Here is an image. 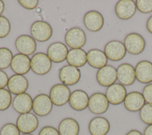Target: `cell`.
I'll return each mask as SVG.
<instances>
[{
  "instance_id": "cell-18",
  "label": "cell",
  "mask_w": 152,
  "mask_h": 135,
  "mask_svg": "<svg viewBox=\"0 0 152 135\" xmlns=\"http://www.w3.org/2000/svg\"><path fill=\"white\" fill-rule=\"evenodd\" d=\"M135 77L140 83L148 84L152 82V63L148 61H140L135 68Z\"/></svg>"
},
{
  "instance_id": "cell-1",
  "label": "cell",
  "mask_w": 152,
  "mask_h": 135,
  "mask_svg": "<svg viewBox=\"0 0 152 135\" xmlns=\"http://www.w3.org/2000/svg\"><path fill=\"white\" fill-rule=\"evenodd\" d=\"M51 67L52 61L45 53H37L31 59V69L36 74H46L50 71Z\"/></svg>"
},
{
  "instance_id": "cell-9",
  "label": "cell",
  "mask_w": 152,
  "mask_h": 135,
  "mask_svg": "<svg viewBox=\"0 0 152 135\" xmlns=\"http://www.w3.org/2000/svg\"><path fill=\"white\" fill-rule=\"evenodd\" d=\"M53 103L49 96L46 94H39L33 100V112L39 116L48 115L52 111Z\"/></svg>"
},
{
  "instance_id": "cell-7",
  "label": "cell",
  "mask_w": 152,
  "mask_h": 135,
  "mask_svg": "<svg viewBox=\"0 0 152 135\" xmlns=\"http://www.w3.org/2000/svg\"><path fill=\"white\" fill-rule=\"evenodd\" d=\"M104 52L107 58L112 61L122 59L126 53L124 44L119 40H111L104 46Z\"/></svg>"
},
{
  "instance_id": "cell-23",
  "label": "cell",
  "mask_w": 152,
  "mask_h": 135,
  "mask_svg": "<svg viewBox=\"0 0 152 135\" xmlns=\"http://www.w3.org/2000/svg\"><path fill=\"white\" fill-rule=\"evenodd\" d=\"M110 128L109 121L103 117L93 118L88 124V130L91 135H106Z\"/></svg>"
},
{
  "instance_id": "cell-21",
  "label": "cell",
  "mask_w": 152,
  "mask_h": 135,
  "mask_svg": "<svg viewBox=\"0 0 152 135\" xmlns=\"http://www.w3.org/2000/svg\"><path fill=\"white\" fill-rule=\"evenodd\" d=\"M12 107L20 114L30 112L33 108L32 98L27 93L17 95L13 99Z\"/></svg>"
},
{
  "instance_id": "cell-25",
  "label": "cell",
  "mask_w": 152,
  "mask_h": 135,
  "mask_svg": "<svg viewBox=\"0 0 152 135\" xmlns=\"http://www.w3.org/2000/svg\"><path fill=\"white\" fill-rule=\"evenodd\" d=\"M87 62L91 67L100 69L106 65L107 58L102 51L93 49L87 53Z\"/></svg>"
},
{
  "instance_id": "cell-32",
  "label": "cell",
  "mask_w": 152,
  "mask_h": 135,
  "mask_svg": "<svg viewBox=\"0 0 152 135\" xmlns=\"http://www.w3.org/2000/svg\"><path fill=\"white\" fill-rule=\"evenodd\" d=\"M0 135H20V131L16 125L9 123L2 127L0 130Z\"/></svg>"
},
{
  "instance_id": "cell-31",
  "label": "cell",
  "mask_w": 152,
  "mask_h": 135,
  "mask_svg": "<svg viewBox=\"0 0 152 135\" xmlns=\"http://www.w3.org/2000/svg\"><path fill=\"white\" fill-rule=\"evenodd\" d=\"M135 3L137 9L140 12L147 14L152 12V0H137Z\"/></svg>"
},
{
  "instance_id": "cell-3",
  "label": "cell",
  "mask_w": 152,
  "mask_h": 135,
  "mask_svg": "<svg viewBox=\"0 0 152 135\" xmlns=\"http://www.w3.org/2000/svg\"><path fill=\"white\" fill-rule=\"evenodd\" d=\"M30 33L34 40L44 42L48 41L51 37L52 29L51 26L46 21H36L32 24Z\"/></svg>"
},
{
  "instance_id": "cell-15",
  "label": "cell",
  "mask_w": 152,
  "mask_h": 135,
  "mask_svg": "<svg viewBox=\"0 0 152 135\" xmlns=\"http://www.w3.org/2000/svg\"><path fill=\"white\" fill-rule=\"evenodd\" d=\"M15 45L20 54L27 56L33 54L37 48L35 40L31 36L26 34L18 36L15 40Z\"/></svg>"
},
{
  "instance_id": "cell-4",
  "label": "cell",
  "mask_w": 152,
  "mask_h": 135,
  "mask_svg": "<svg viewBox=\"0 0 152 135\" xmlns=\"http://www.w3.org/2000/svg\"><path fill=\"white\" fill-rule=\"evenodd\" d=\"M16 125L23 134H30L37 128L39 120L34 114L30 112L20 114L17 119Z\"/></svg>"
},
{
  "instance_id": "cell-6",
  "label": "cell",
  "mask_w": 152,
  "mask_h": 135,
  "mask_svg": "<svg viewBox=\"0 0 152 135\" xmlns=\"http://www.w3.org/2000/svg\"><path fill=\"white\" fill-rule=\"evenodd\" d=\"M65 41L67 46L72 49H81L86 44V35L81 29L73 27L66 32Z\"/></svg>"
},
{
  "instance_id": "cell-34",
  "label": "cell",
  "mask_w": 152,
  "mask_h": 135,
  "mask_svg": "<svg viewBox=\"0 0 152 135\" xmlns=\"http://www.w3.org/2000/svg\"><path fill=\"white\" fill-rule=\"evenodd\" d=\"M142 94L145 101L148 103L152 104V83L148 84L144 87Z\"/></svg>"
},
{
  "instance_id": "cell-35",
  "label": "cell",
  "mask_w": 152,
  "mask_h": 135,
  "mask_svg": "<svg viewBox=\"0 0 152 135\" xmlns=\"http://www.w3.org/2000/svg\"><path fill=\"white\" fill-rule=\"evenodd\" d=\"M19 4L24 8L27 10H33L36 8L39 4L37 0H19Z\"/></svg>"
},
{
  "instance_id": "cell-14",
  "label": "cell",
  "mask_w": 152,
  "mask_h": 135,
  "mask_svg": "<svg viewBox=\"0 0 152 135\" xmlns=\"http://www.w3.org/2000/svg\"><path fill=\"white\" fill-rule=\"evenodd\" d=\"M135 3L132 0H121L115 8L117 17L121 20H128L132 18L136 12Z\"/></svg>"
},
{
  "instance_id": "cell-28",
  "label": "cell",
  "mask_w": 152,
  "mask_h": 135,
  "mask_svg": "<svg viewBox=\"0 0 152 135\" xmlns=\"http://www.w3.org/2000/svg\"><path fill=\"white\" fill-rule=\"evenodd\" d=\"M13 55L7 48H0V69H5L11 65Z\"/></svg>"
},
{
  "instance_id": "cell-42",
  "label": "cell",
  "mask_w": 152,
  "mask_h": 135,
  "mask_svg": "<svg viewBox=\"0 0 152 135\" xmlns=\"http://www.w3.org/2000/svg\"><path fill=\"white\" fill-rule=\"evenodd\" d=\"M22 135H33V134H22Z\"/></svg>"
},
{
  "instance_id": "cell-33",
  "label": "cell",
  "mask_w": 152,
  "mask_h": 135,
  "mask_svg": "<svg viewBox=\"0 0 152 135\" xmlns=\"http://www.w3.org/2000/svg\"><path fill=\"white\" fill-rule=\"evenodd\" d=\"M11 30L9 20L4 16H0V38H4L8 35Z\"/></svg>"
},
{
  "instance_id": "cell-40",
  "label": "cell",
  "mask_w": 152,
  "mask_h": 135,
  "mask_svg": "<svg viewBox=\"0 0 152 135\" xmlns=\"http://www.w3.org/2000/svg\"><path fill=\"white\" fill-rule=\"evenodd\" d=\"M126 135H142V134L137 130H131L128 131Z\"/></svg>"
},
{
  "instance_id": "cell-5",
  "label": "cell",
  "mask_w": 152,
  "mask_h": 135,
  "mask_svg": "<svg viewBox=\"0 0 152 135\" xmlns=\"http://www.w3.org/2000/svg\"><path fill=\"white\" fill-rule=\"evenodd\" d=\"M71 92L69 87L64 84H56L50 89L49 97L53 104L56 106H63L69 99Z\"/></svg>"
},
{
  "instance_id": "cell-17",
  "label": "cell",
  "mask_w": 152,
  "mask_h": 135,
  "mask_svg": "<svg viewBox=\"0 0 152 135\" xmlns=\"http://www.w3.org/2000/svg\"><path fill=\"white\" fill-rule=\"evenodd\" d=\"M84 24L90 32L99 31L103 26L104 18L102 15L96 11H90L84 17Z\"/></svg>"
},
{
  "instance_id": "cell-22",
  "label": "cell",
  "mask_w": 152,
  "mask_h": 135,
  "mask_svg": "<svg viewBox=\"0 0 152 135\" xmlns=\"http://www.w3.org/2000/svg\"><path fill=\"white\" fill-rule=\"evenodd\" d=\"M7 86L10 93L17 95L25 93L28 89V83L23 75L14 74L9 79Z\"/></svg>"
},
{
  "instance_id": "cell-11",
  "label": "cell",
  "mask_w": 152,
  "mask_h": 135,
  "mask_svg": "<svg viewBox=\"0 0 152 135\" xmlns=\"http://www.w3.org/2000/svg\"><path fill=\"white\" fill-rule=\"evenodd\" d=\"M116 72L117 79L123 86H130L136 79L135 68L129 64L124 63L119 65L116 69Z\"/></svg>"
},
{
  "instance_id": "cell-12",
  "label": "cell",
  "mask_w": 152,
  "mask_h": 135,
  "mask_svg": "<svg viewBox=\"0 0 152 135\" xmlns=\"http://www.w3.org/2000/svg\"><path fill=\"white\" fill-rule=\"evenodd\" d=\"M126 95L125 87L120 83H114L109 86L106 92V96L109 102L114 105L122 103Z\"/></svg>"
},
{
  "instance_id": "cell-8",
  "label": "cell",
  "mask_w": 152,
  "mask_h": 135,
  "mask_svg": "<svg viewBox=\"0 0 152 135\" xmlns=\"http://www.w3.org/2000/svg\"><path fill=\"white\" fill-rule=\"evenodd\" d=\"M109 102L106 95L97 92L94 93L89 98L88 107L91 112L94 114H102L108 109Z\"/></svg>"
},
{
  "instance_id": "cell-19",
  "label": "cell",
  "mask_w": 152,
  "mask_h": 135,
  "mask_svg": "<svg viewBox=\"0 0 152 135\" xmlns=\"http://www.w3.org/2000/svg\"><path fill=\"white\" fill-rule=\"evenodd\" d=\"M10 66L16 74H25L30 70L31 60L27 55L17 54L13 56Z\"/></svg>"
},
{
  "instance_id": "cell-27",
  "label": "cell",
  "mask_w": 152,
  "mask_h": 135,
  "mask_svg": "<svg viewBox=\"0 0 152 135\" xmlns=\"http://www.w3.org/2000/svg\"><path fill=\"white\" fill-rule=\"evenodd\" d=\"M58 131L60 135H78L80 125L75 119L66 118L60 122Z\"/></svg>"
},
{
  "instance_id": "cell-38",
  "label": "cell",
  "mask_w": 152,
  "mask_h": 135,
  "mask_svg": "<svg viewBox=\"0 0 152 135\" xmlns=\"http://www.w3.org/2000/svg\"><path fill=\"white\" fill-rule=\"evenodd\" d=\"M146 28L147 30L152 34V15H151L147 21L146 23Z\"/></svg>"
},
{
  "instance_id": "cell-16",
  "label": "cell",
  "mask_w": 152,
  "mask_h": 135,
  "mask_svg": "<svg viewBox=\"0 0 152 135\" xmlns=\"http://www.w3.org/2000/svg\"><path fill=\"white\" fill-rule=\"evenodd\" d=\"M68 53L66 46L62 42H55L52 43L48 48L47 55L51 61L56 63L63 62Z\"/></svg>"
},
{
  "instance_id": "cell-13",
  "label": "cell",
  "mask_w": 152,
  "mask_h": 135,
  "mask_svg": "<svg viewBox=\"0 0 152 135\" xmlns=\"http://www.w3.org/2000/svg\"><path fill=\"white\" fill-rule=\"evenodd\" d=\"M59 77L61 81L65 85L71 86L77 84L81 77L80 70L70 65L64 66L59 71Z\"/></svg>"
},
{
  "instance_id": "cell-10",
  "label": "cell",
  "mask_w": 152,
  "mask_h": 135,
  "mask_svg": "<svg viewBox=\"0 0 152 135\" xmlns=\"http://www.w3.org/2000/svg\"><path fill=\"white\" fill-rule=\"evenodd\" d=\"M96 80L100 85L108 87L117 80L116 69L111 65H106L97 71Z\"/></svg>"
},
{
  "instance_id": "cell-2",
  "label": "cell",
  "mask_w": 152,
  "mask_h": 135,
  "mask_svg": "<svg viewBox=\"0 0 152 135\" xmlns=\"http://www.w3.org/2000/svg\"><path fill=\"white\" fill-rule=\"evenodd\" d=\"M126 51L132 55H138L143 52L145 47V41L142 36L137 33H131L124 39Z\"/></svg>"
},
{
  "instance_id": "cell-36",
  "label": "cell",
  "mask_w": 152,
  "mask_h": 135,
  "mask_svg": "<svg viewBox=\"0 0 152 135\" xmlns=\"http://www.w3.org/2000/svg\"><path fill=\"white\" fill-rule=\"evenodd\" d=\"M39 135H60L58 130L52 126H45L39 131Z\"/></svg>"
},
{
  "instance_id": "cell-37",
  "label": "cell",
  "mask_w": 152,
  "mask_h": 135,
  "mask_svg": "<svg viewBox=\"0 0 152 135\" xmlns=\"http://www.w3.org/2000/svg\"><path fill=\"white\" fill-rule=\"evenodd\" d=\"M8 77L6 73L0 70V89H4L8 83Z\"/></svg>"
},
{
  "instance_id": "cell-30",
  "label": "cell",
  "mask_w": 152,
  "mask_h": 135,
  "mask_svg": "<svg viewBox=\"0 0 152 135\" xmlns=\"http://www.w3.org/2000/svg\"><path fill=\"white\" fill-rule=\"evenodd\" d=\"M12 96L9 90L5 89H0V111L7 109L11 105Z\"/></svg>"
},
{
  "instance_id": "cell-41",
  "label": "cell",
  "mask_w": 152,
  "mask_h": 135,
  "mask_svg": "<svg viewBox=\"0 0 152 135\" xmlns=\"http://www.w3.org/2000/svg\"><path fill=\"white\" fill-rule=\"evenodd\" d=\"M4 8H5L4 3V2L0 0V16L3 13V12L4 11Z\"/></svg>"
},
{
  "instance_id": "cell-39",
  "label": "cell",
  "mask_w": 152,
  "mask_h": 135,
  "mask_svg": "<svg viewBox=\"0 0 152 135\" xmlns=\"http://www.w3.org/2000/svg\"><path fill=\"white\" fill-rule=\"evenodd\" d=\"M143 135H152V124L148 125L145 127Z\"/></svg>"
},
{
  "instance_id": "cell-20",
  "label": "cell",
  "mask_w": 152,
  "mask_h": 135,
  "mask_svg": "<svg viewBox=\"0 0 152 135\" xmlns=\"http://www.w3.org/2000/svg\"><path fill=\"white\" fill-rule=\"evenodd\" d=\"M145 99L142 93L138 92H131L128 93L124 101L125 108L130 112L140 111L145 105Z\"/></svg>"
},
{
  "instance_id": "cell-26",
  "label": "cell",
  "mask_w": 152,
  "mask_h": 135,
  "mask_svg": "<svg viewBox=\"0 0 152 135\" xmlns=\"http://www.w3.org/2000/svg\"><path fill=\"white\" fill-rule=\"evenodd\" d=\"M66 61L71 66L81 67L87 62V53L82 49H71L68 51Z\"/></svg>"
},
{
  "instance_id": "cell-29",
  "label": "cell",
  "mask_w": 152,
  "mask_h": 135,
  "mask_svg": "<svg viewBox=\"0 0 152 135\" xmlns=\"http://www.w3.org/2000/svg\"><path fill=\"white\" fill-rule=\"evenodd\" d=\"M140 117L144 123L152 124V104L145 103L140 111Z\"/></svg>"
},
{
  "instance_id": "cell-24",
  "label": "cell",
  "mask_w": 152,
  "mask_h": 135,
  "mask_svg": "<svg viewBox=\"0 0 152 135\" xmlns=\"http://www.w3.org/2000/svg\"><path fill=\"white\" fill-rule=\"evenodd\" d=\"M88 101L89 97L86 92L82 90H76L71 93L69 104L73 109L81 111L88 106Z\"/></svg>"
}]
</instances>
